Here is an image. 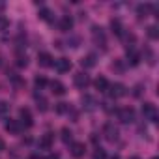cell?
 Masks as SVG:
<instances>
[{
    "label": "cell",
    "mask_w": 159,
    "mask_h": 159,
    "mask_svg": "<svg viewBox=\"0 0 159 159\" xmlns=\"http://www.w3.org/2000/svg\"><path fill=\"white\" fill-rule=\"evenodd\" d=\"M107 94H109V98L118 99V98H124V96L127 94V90H125V86H124L122 83H116V84H109Z\"/></svg>",
    "instance_id": "obj_1"
},
{
    "label": "cell",
    "mask_w": 159,
    "mask_h": 159,
    "mask_svg": "<svg viewBox=\"0 0 159 159\" xmlns=\"http://www.w3.org/2000/svg\"><path fill=\"white\" fill-rule=\"evenodd\" d=\"M142 116L144 120H150V122H157V109L153 103H144L142 105Z\"/></svg>",
    "instance_id": "obj_2"
},
{
    "label": "cell",
    "mask_w": 159,
    "mask_h": 159,
    "mask_svg": "<svg viewBox=\"0 0 159 159\" xmlns=\"http://www.w3.org/2000/svg\"><path fill=\"white\" fill-rule=\"evenodd\" d=\"M118 120L124 122V124H131V122L135 120V111H133L131 107H124V109H120V111H118Z\"/></svg>",
    "instance_id": "obj_3"
},
{
    "label": "cell",
    "mask_w": 159,
    "mask_h": 159,
    "mask_svg": "<svg viewBox=\"0 0 159 159\" xmlns=\"http://www.w3.org/2000/svg\"><path fill=\"white\" fill-rule=\"evenodd\" d=\"M103 137H105L107 140H111V142H114V140L118 139V129L114 127V124L107 122V124L103 125Z\"/></svg>",
    "instance_id": "obj_4"
},
{
    "label": "cell",
    "mask_w": 159,
    "mask_h": 159,
    "mask_svg": "<svg viewBox=\"0 0 159 159\" xmlns=\"http://www.w3.org/2000/svg\"><path fill=\"white\" fill-rule=\"evenodd\" d=\"M73 83H75L77 88H86V86L90 84V77H88L86 73H77V75L73 77Z\"/></svg>",
    "instance_id": "obj_5"
},
{
    "label": "cell",
    "mask_w": 159,
    "mask_h": 159,
    "mask_svg": "<svg viewBox=\"0 0 159 159\" xmlns=\"http://www.w3.org/2000/svg\"><path fill=\"white\" fill-rule=\"evenodd\" d=\"M54 67H56L58 73H67V71L71 69V60H69V58H58V60L54 62Z\"/></svg>",
    "instance_id": "obj_6"
},
{
    "label": "cell",
    "mask_w": 159,
    "mask_h": 159,
    "mask_svg": "<svg viewBox=\"0 0 159 159\" xmlns=\"http://www.w3.org/2000/svg\"><path fill=\"white\" fill-rule=\"evenodd\" d=\"M84 152H86L84 142H71V155H73V157H77V159L83 157Z\"/></svg>",
    "instance_id": "obj_7"
},
{
    "label": "cell",
    "mask_w": 159,
    "mask_h": 159,
    "mask_svg": "<svg viewBox=\"0 0 159 159\" xmlns=\"http://www.w3.org/2000/svg\"><path fill=\"white\" fill-rule=\"evenodd\" d=\"M73 28V19L69 15H64L60 21H58V30L60 32H69Z\"/></svg>",
    "instance_id": "obj_8"
},
{
    "label": "cell",
    "mask_w": 159,
    "mask_h": 159,
    "mask_svg": "<svg viewBox=\"0 0 159 159\" xmlns=\"http://www.w3.org/2000/svg\"><path fill=\"white\" fill-rule=\"evenodd\" d=\"M4 127H6V131H8V133H13V135H17V133H21V129H23V124H21L19 120H8Z\"/></svg>",
    "instance_id": "obj_9"
},
{
    "label": "cell",
    "mask_w": 159,
    "mask_h": 159,
    "mask_svg": "<svg viewBox=\"0 0 159 159\" xmlns=\"http://www.w3.org/2000/svg\"><path fill=\"white\" fill-rule=\"evenodd\" d=\"M38 64H39V67H51L54 62H52V56L49 52H39L38 54Z\"/></svg>",
    "instance_id": "obj_10"
},
{
    "label": "cell",
    "mask_w": 159,
    "mask_h": 159,
    "mask_svg": "<svg viewBox=\"0 0 159 159\" xmlns=\"http://www.w3.org/2000/svg\"><path fill=\"white\" fill-rule=\"evenodd\" d=\"M92 38H94V41H96V43L105 45V32H103V28H101V26H94V28H92Z\"/></svg>",
    "instance_id": "obj_11"
},
{
    "label": "cell",
    "mask_w": 159,
    "mask_h": 159,
    "mask_svg": "<svg viewBox=\"0 0 159 159\" xmlns=\"http://www.w3.org/2000/svg\"><path fill=\"white\" fill-rule=\"evenodd\" d=\"M51 92H52L54 96H64V94H66V86H64L60 81H52V83H51Z\"/></svg>",
    "instance_id": "obj_12"
},
{
    "label": "cell",
    "mask_w": 159,
    "mask_h": 159,
    "mask_svg": "<svg viewBox=\"0 0 159 159\" xmlns=\"http://www.w3.org/2000/svg\"><path fill=\"white\" fill-rule=\"evenodd\" d=\"M51 146H52V135L47 133L39 139V150H51Z\"/></svg>",
    "instance_id": "obj_13"
},
{
    "label": "cell",
    "mask_w": 159,
    "mask_h": 159,
    "mask_svg": "<svg viewBox=\"0 0 159 159\" xmlns=\"http://www.w3.org/2000/svg\"><path fill=\"white\" fill-rule=\"evenodd\" d=\"M19 114H21V118H23L21 124H23L25 127H32V116H30V111H28V109H21Z\"/></svg>",
    "instance_id": "obj_14"
},
{
    "label": "cell",
    "mask_w": 159,
    "mask_h": 159,
    "mask_svg": "<svg viewBox=\"0 0 159 159\" xmlns=\"http://www.w3.org/2000/svg\"><path fill=\"white\" fill-rule=\"evenodd\" d=\"M94 86L99 90V92H107V88H109V81L105 77H98L96 81H94Z\"/></svg>",
    "instance_id": "obj_15"
},
{
    "label": "cell",
    "mask_w": 159,
    "mask_h": 159,
    "mask_svg": "<svg viewBox=\"0 0 159 159\" xmlns=\"http://www.w3.org/2000/svg\"><path fill=\"white\" fill-rule=\"evenodd\" d=\"M111 28H112V32H114L118 38H122V34H124V26H122L120 19H112V21H111Z\"/></svg>",
    "instance_id": "obj_16"
},
{
    "label": "cell",
    "mask_w": 159,
    "mask_h": 159,
    "mask_svg": "<svg viewBox=\"0 0 159 159\" xmlns=\"http://www.w3.org/2000/svg\"><path fill=\"white\" fill-rule=\"evenodd\" d=\"M125 58H127V64H129V66H137V64H139V60H140V56H139L133 49H127Z\"/></svg>",
    "instance_id": "obj_17"
},
{
    "label": "cell",
    "mask_w": 159,
    "mask_h": 159,
    "mask_svg": "<svg viewBox=\"0 0 159 159\" xmlns=\"http://www.w3.org/2000/svg\"><path fill=\"white\" fill-rule=\"evenodd\" d=\"M81 66H83V67H94V66H96V56H94V54L83 56V58H81Z\"/></svg>",
    "instance_id": "obj_18"
},
{
    "label": "cell",
    "mask_w": 159,
    "mask_h": 159,
    "mask_svg": "<svg viewBox=\"0 0 159 159\" xmlns=\"http://www.w3.org/2000/svg\"><path fill=\"white\" fill-rule=\"evenodd\" d=\"M83 103H84V109H86V111H94V109H96V101H94V98H90V96H84V98H83Z\"/></svg>",
    "instance_id": "obj_19"
},
{
    "label": "cell",
    "mask_w": 159,
    "mask_h": 159,
    "mask_svg": "<svg viewBox=\"0 0 159 159\" xmlns=\"http://www.w3.org/2000/svg\"><path fill=\"white\" fill-rule=\"evenodd\" d=\"M54 111L58 112V114H66V112H69L71 111V107H69V103H56V107H54Z\"/></svg>",
    "instance_id": "obj_20"
},
{
    "label": "cell",
    "mask_w": 159,
    "mask_h": 159,
    "mask_svg": "<svg viewBox=\"0 0 159 159\" xmlns=\"http://www.w3.org/2000/svg\"><path fill=\"white\" fill-rule=\"evenodd\" d=\"M150 4H140L139 8H137V13H139V17H146L148 15V11H150Z\"/></svg>",
    "instance_id": "obj_21"
},
{
    "label": "cell",
    "mask_w": 159,
    "mask_h": 159,
    "mask_svg": "<svg viewBox=\"0 0 159 159\" xmlns=\"http://www.w3.org/2000/svg\"><path fill=\"white\" fill-rule=\"evenodd\" d=\"M148 38H150V39H157V38H159V28H157L155 25L148 26Z\"/></svg>",
    "instance_id": "obj_22"
},
{
    "label": "cell",
    "mask_w": 159,
    "mask_h": 159,
    "mask_svg": "<svg viewBox=\"0 0 159 159\" xmlns=\"http://www.w3.org/2000/svg\"><path fill=\"white\" fill-rule=\"evenodd\" d=\"M39 19H43V21H52V11L47 10V8H43V10L39 11Z\"/></svg>",
    "instance_id": "obj_23"
},
{
    "label": "cell",
    "mask_w": 159,
    "mask_h": 159,
    "mask_svg": "<svg viewBox=\"0 0 159 159\" xmlns=\"http://www.w3.org/2000/svg\"><path fill=\"white\" fill-rule=\"evenodd\" d=\"M8 26H10V19L6 15H0V32L8 30Z\"/></svg>",
    "instance_id": "obj_24"
},
{
    "label": "cell",
    "mask_w": 159,
    "mask_h": 159,
    "mask_svg": "<svg viewBox=\"0 0 159 159\" xmlns=\"http://www.w3.org/2000/svg\"><path fill=\"white\" fill-rule=\"evenodd\" d=\"M34 84H36L38 88H43V86H47L49 83H47V79H45V77H39V75H38V77L34 79Z\"/></svg>",
    "instance_id": "obj_25"
},
{
    "label": "cell",
    "mask_w": 159,
    "mask_h": 159,
    "mask_svg": "<svg viewBox=\"0 0 159 159\" xmlns=\"http://www.w3.org/2000/svg\"><path fill=\"white\" fill-rule=\"evenodd\" d=\"M8 111H10V105L6 101H0V118H4L8 114Z\"/></svg>",
    "instance_id": "obj_26"
},
{
    "label": "cell",
    "mask_w": 159,
    "mask_h": 159,
    "mask_svg": "<svg viewBox=\"0 0 159 159\" xmlns=\"http://www.w3.org/2000/svg\"><path fill=\"white\" fill-rule=\"evenodd\" d=\"M71 137H73V133H71L67 127H64V129H62V140H64V142H69Z\"/></svg>",
    "instance_id": "obj_27"
},
{
    "label": "cell",
    "mask_w": 159,
    "mask_h": 159,
    "mask_svg": "<svg viewBox=\"0 0 159 159\" xmlns=\"http://www.w3.org/2000/svg\"><path fill=\"white\" fill-rule=\"evenodd\" d=\"M26 64H28V58L23 56V54H19V56H17V66H19V67H26Z\"/></svg>",
    "instance_id": "obj_28"
},
{
    "label": "cell",
    "mask_w": 159,
    "mask_h": 159,
    "mask_svg": "<svg viewBox=\"0 0 159 159\" xmlns=\"http://www.w3.org/2000/svg\"><path fill=\"white\" fill-rule=\"evenodd\" d=\"M38 109H39L41 112H45V111L49 109V105H47V101H45L43 98H39V99H38Z\"/></svg>",
    "instance_id": "obj_29"
},
{
    "label": "cell",
    "mask_w": 159,
    "mask_h": 159,
    "mask_svg": "<svg viewBox=\"0 0 159 159\" xmlns=\"http://www.w3.org/2000/svg\"><path fill=\"white\" fill-rule=\"evenodd\" d=\"M144 54H146V62H148V64H153V62H155V56H153V52H152L150 49H146Z\"/></svg>",
    "instance_id": "obj_30"
},
{
    "label": "cell",
    "mask_w": 159,
    "mask_h": 159,
    "mask_svg": "<svg viewBox=\"0 0 159 159\" xmlns=\"http://www.w3.org/2000/svg\"><path fill=\"white\" fill-rule=\"evenodd\" d=\"M94 159H105V152H103L101 148H98L96 153H94Z\"/></svg>",
    "instance_id": "obj_31"
},
{
    "label": "cell",
    "mask_w": 159,
    "mask_h": 159,
    "mask_svg": "<svg viewBox=\"0 0 159 159\" xmlns=\"http://www.w3.org/2000/svg\"><path fill=\"white\" fill-rule=\"evenodd\" d=\"M4 148H6V144H4V140H2V139H0V152H2Z\"/></svg>",
    "instance_id": "obj_32"
},
{
    "label": "cell",
    "mask_w": 159,
    "mask_h": 159,
    "mask_svg": "<svg viewBox=\"0 0 159 159\" xmlns=\"http://www.w3.org/2000/svg\"><path fill=\"white\" fill-rule=\"evenodd\" d=\"M47 159H58V155H49Z\"/></svg>",
    "instance_id": "obj_33"
},
{
    "label": "cell",
    "mask_w": 159,
    "mask_h": 159,
    "mask_svg": "<svg viewBox=\"0 0 159 159\" xmlns=\"http://www.w3.org/2000/svg\"><path fill=\"white\" fill-rule=\"evenodd\" d=\"M129 159H140V157H137V155H133V157H129Z\"/></svg>",
    "instance_id": "obj_34"
},
{
    "label": "cell",
    "mask_w": 159,
    "mask_h": 159,
    "mask_svg": "<svg viewBox=\"0 0 159 159\" xmlns=\"http://www.w3.org/2000/svg\"><path fill=\"white\" fill-rule=\"evenodd\" d=\"M112 159H120V157H118V155H114V157H112Z\"/></svg>",
    "instance_id": "obj_35"
},
{
    "label": "cell",
    "mask_w": 159,
    "mask_h": 159,
    "mask_svg": "<svg viewBox=\"0 0 159 159\" xmlns=\"http://www.w3.org/2000/svg\"><path fill=\"white\" fill-rule=\"evenodd\" d=\"M152 159H157V157H152Z\"/></svg>",
    "instance_id": "obj_36"
}]
</instances>
